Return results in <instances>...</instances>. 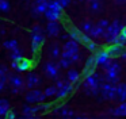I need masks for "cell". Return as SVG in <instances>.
<instances>
[{
  "label": "cell",
  "mask_w": 126,
  "mask_h": 119,
  "mask_svg": "<svg viewBox=\"0 0 126 119\" xmlns=\"http://www.w3.org/2000/svg\"><path fill=\"white\" fill-rule=\"evenodd\" d=\"M103 83H104L103 77L98 72H94L84 77L83 87H84V91L88 95H98L100 92V88H102V84Z\"/></svg>",
  "instance_id": "cell-1"
},
{
  "label": "cell",
  "mask_w": 126,
  "mask_h": 119,
  "mask_svg": "<svg viewBox=\"0 0 126 119\" xmlns=\"http://www.w3.org/2000/svg\"><path fill=\"white\" fill-rule=\"evenodd\" d=\"M123 24L121 23L119 20H114L112 23L109 24L106 30V34H104L103 39L106 41L107 45H112V43H117L118 42V37L121 34V30H122Z\"/></svg>",
  "instance_id": "cell-2"
},
{
  "label": "cell",
  "mask_w": 126,
  "mask_h": 119,
  "mask_svg": "<svg viewBox=\"0 0 126 119\" xmlns=\"http://www.w3.org/2000/svg\"><path fill=\"white\" fill-rule=\"evenodd\" d=\"M103 69H104V72H106V76H104L106 81L112 83V84H115V85L119 84V73H121V64L119 62L111 60V62L107 64Z\"/></svg>",
  "instance_id": "cell-3"
},
{
  "label": "cell",
  "mask_w": 126,
  "mask_h": 119,
  "mask_svg": "<svg viewBox=\"0 0 126 119\" xmlns=\"http://www.w3.org/2000/svg\"><path fill=\"white\" fill-rule=\"evenodd\" d=\"M45 42V35H44V30L39 24H34L31 29V51L37 53L41 49V46Z\"/></svg>",
  "instance_id": "cell-4"
},
{
  "label": "cell",
  "mask_w": 126,
  "mask_h": 119,
  "mask_svg": "<svg viewBox=\"0 0 126 119\" xmlns=\"http://www.w3.org/2000/svg\"><path fill=\"white\" fill-rule=\"evenodd\" d=\"M64 56H69L72 60H73V62H77L80 61V49H79V43H77V41L75 39H69L65 42V45H64V49H63V53Z\"/></svg>",
  "instance_id": "cell-5"
},
{
  "label": "cell",
  "mask_w": 126,
  "mask_h": 119,
  "mask_svg": "<svg viewBox=\"0 0 126 119\" xmlns=\"http://www.w3.org/2000/svg\"><path fill=\"white\" fill-rule=\"evenodd\" d=\"M63 10L64 8L58 0H52L49 4V8L45 12V18L47 20H58L61 18V15H63Z\"/></svg>",
  "instance_id": "cell-6"
},
{
  "label": "cell",
  "mask_w": 126,
  "mask_h": 119,
  "mask_svg": "<svg viewBox=\"0 0 126 119\" xmlns=\"http://www.w3.org/2000/svg\"><path fill=\"white\" fill-rule=\"evenodd\" d=\"M8 83H10V87H11V92L14 95H18V93H20V92L25 91L26 81L23 80L22 76H19V74H10L8 76Z\"/></svg>",
  "instance_id": "cell-7"
},
{
  "label": "cell",
  "mask_w": 126,
  "mask_h": 119,
  "mask_svg": "<svg viewBox=\"0 0 126 119\" xmlns=\"http://www.w3.org/2000/svg\"><path fill=\"white\" fill-rule=\"evenodd\" d=\"M56 87H57V95H56L57 99H64L73 91V84L69 83L68 80H57Z\"/></svg>",
  "instance_id": "cell-8"
},
{
  "label": "cell",
  "mask_w": 126,
  "mask_h": 119,
  "mask_svg": "<svg viewBox=\"0 0 126 119\" xmlns=\"http://www.w3.org/2000/svg\"><path fill=\"white\" fill-rule=\"evenodd\" d=\"M46 97L47 96L45 95V92L39 91V89H37V88L30 89V91L25 95V100L29 104H38V103H41V102H45Z\"/></svg>",
  "instance_id": "cell-9"
},
{
  "label": "cell",
  "mask_w": 126,
  "mask_h": 119,
  "mask_svg": "<svg viewBox=\"0 0 126 119\" xmlns=\"http://www.w3.org/2000/svg\"><path fill=\"white\" fill-rule=\"evenodd\" d=\"M100 93L104 100H115L117 99V85L106 81V83L102 84Z\"/></svg>",
  "instance_id": "cell-10"
},
{
  "label": "cell",
  "mask_w": 126,
  "mask_h": 119,
  "mask_svg": "<svg viewBox=\"0 0 126 119\" xmlns=\"http://www.w3.org/2000/svg\"><path fill=\"white\" fill-rule=\"evenodd\" d=\"M109 20H106V19H102V20H99L98 23H95V26H94L92 31H91V37L94 38V39H99V38H103L104 34H106V30L107 27H109Z\"/></svg>",
  "instance_id": "cell-11"
},
{
  "label": "cell",
  "mask_w": 126,
  "mask_h": 119,
  "mask_svg": "<svg viewBox=\"0 0 126 119\" xmlns=\"http://www.w3.org/2000/svg\"><path fill=\"white\" fill-rule=\"evenodd\" d=\"M60 64H56V62H46L44 65V72L52 80H57L58 76H60Z\"/></svg>",
  "instance_id": "cell-12"
},
{
  "label": "cell",
  "mask_w": 126,
  "mask_h": 119,
  "mask_svg": "<svg viewBox=\"0 0 126 119\" xmlns=\"http://www.w3.org/2000/svg\"><path fill=\"white\" fill-rule=\"evenodd\" d=\"M95 60H96V66L104 68L107 64H110V62H111L112 57L110 56L109 50H104V49H102V50H98V51H96Z\"/></svg>",
  "instance_id": "cell-13"
},
{
  "label": "cell",
  "mask_w": 126,
  "mask_h": 119,
  "mask_svg": "<svg viewBox=\"0 0 126 119\" xmlns=\"http://www.w3.org/2000/svg\"><path fill=\"white\" fill-rule=\"evenodd\" d=\"M50 1H52V0H34V4H33V15H34V16L45 15L46 10L49 8Z\"/></svg>",
  "instance_id": "cell-14"
},
{
  "label": "cell",
  "mask_w": 126,
  "mask_h": 119,
  "mask_svg": "<svg viewBox=\"0 0 126 119\" xmlns=\"http://www.w3.org/2000/svg\"><path fill=\"white\" fill-rule=\"evenodd\" d=\"M11 66L14 68L15 70H18V72H27V70L31 68V62L29 61L27 58L22 57V58L18 60V61H12Z\"/></svg>",
  "instance_id": "cell-15"
},
{
  "label": "cell",
  "mask_w": 126,
  "mask_h": 119,
  "mask_svg": "<svg viewBox=\"0 0 126 119\" xmlns=\"http://www.w3.org/2000/svg\"><path fill=\"white\" fill-rule=\"evenodd\" d=\"M39 84H41V77L35 72L29 73L27 77H26V87L29 89H34V88H38Z\"/></svg>",
  "instance_id": "cell-16"
},
{
  "label": "cell",
  "mask_w": 126,
  "mask_h": 119,
  "mask_svg": "<svg viewBox=\"0 0 126 119\" xmlns=\"http://www.w3.org/2000/svg\"><path fill=\"white\" fill-rule=\"evenodd\" d=\"M61 31V26L58 24V20H49L46 24V32L49 37H57Z\"/></svg>",
  "instance_id": "cell-17"
},
{
  "label": "cell",
  "mask_w": 126,
  "mask_h": 119,
  "mask_svg": "<svg viewBox=\"0 0 126 119\" xmlns=\"http://www.w3.org/2000/svg\"><path fill=\"white\" fill-rule=\"evenodd\" d=\"M53 114L58 116H63V118H69V116H75L73 111L68 107V105H57V107L53 110Z\"/></svg>",
  "instance_id": "cell-18"
},
{
  "label": "cell",
  "mask_w": 126,
  "mask_h": 119,
  "mask_svg": "<svg viewBox=\"0 0 126 119\" xmlns=\"http://www.w3.org/2000/svg\"><path fill=\"white\" fill-rule=\"evenodd\" d=\"M109 53H110V56L114 58V57H119L121 54H122V51L125 50V46L123 45H119V43H112V45H110L109 46Z\"/></svg>",
  "instance_id": "cell-19"
},
{
  "label": "cell",
  "mask_w": 126,
  "mask_h": 119,
  "mask_svg": "<svg viewBox=\"0 0 126 119\" xmlns=\"http://www.w3.org/2000/svg\"><path fill=\"white\" fill-rule=\"evenodd\" d=\"M8 81V73H7V68L4 65H0V92L4 89V85Z\"/></svg>",
  "instance_id": "cell-20"
},
{
  "label": "cell",
  "mask_w": 126,
  "mask_h": 119,
  "mask_svg": "<svg viewBox=\"0 0 126 119\" xmlns=\"http://www.w3.org/2000/svg\"><path fill=\"white\" fill-rule=\"evenodd\" d=\"M22 114L25 118H35L38 112H37L35 105H25L22 108Z\"/></svg>",
  "instance_id": "cell-21"
},
{
  "label": "cell",
  "mask_w": 126,
  "mask_h": 119,
  "mask_svg": "<svg viewBox=\"0 0 126 119\" xmlns=\"http://www.w3.org/2000/svg\"><path fill=\"white\" fill-rule=\"evenodd\" d=\"M117 100L126 102V84H117Z\"/></svg>",
  "instance_id": "cell-22"
},
{
  "label": "cell",
  "mask_w": 126,
  "mask_h": 119,
  "mask_svg": "<svg viewBox=\"0 0 126 119\" xmlns=\"http://www.w3.org/2000/svg\"><path fill=\"white\" fill-rule=\"evenodd\" d=\"M68 35H69V39H75V41H77V42H80V41H81L83 31H80L76 27H71V29L68 30Z\"/></svg>",
  "instance_id": "cell-23"
},
{
  "label": "cell",
  "mask_w": 126,
  "mask_h": 119,
  "mask_svg": "<svg viewBox=\"0 0 126 119\" xmlns=\"http://www.w3.org/2000/svg\"><path fill=\"white\" fill-rule=\"evenodd\" d=\"M79 78H80L79 70H76V69H69L68 70V73H66V80H68L69 83L76 84L77 81H79Z\"/></svg>",
  "instance_id": "cell-24"
},
{
  "label": "cell",
  "mask_w": 126,
  "mask_h": 119,
  "mask_svg": "<svg viewBox=\"0 0 126 119\" xmlns=\"http://www.w3.org/2000/svg\"><path fill=\"white\" fill-rule=\"evenodd\" d=\"M111 115H114V116H126V102H121V104L111 111Z\"/></svg>",
  "instance_id": "cell-25"
},
{
  "label": "cell",
  "mask_w": 126,
  "mask_h": 119,
  "mask_svg": "<svg viewBox=\"0 0 126 119\" xmlns=\"http://www.w3.org/2000/svg\"><path fill=\"white\" fill-rule=\"evenodd\" d=\"M58 64H60L61 68H64V69H68V68L71 66L72 64H73V60H72L69 56H64V54H61L60 60H58Z\"/></svg>",
  "instance_id": "cell-26"
},
{
  "label": "cell",
  "mask_w": 126,
  "mask_h": 119,
  "mask_svg": "<svg viewBox=\"0 0 126 119\" xmlns=\"http://www.w3.org/2000/svg\"><path fill=\"white\" fill-rule=\"evenodd\" d=\"M90 3V10L92 11L94 14H98L102 11V8H103V4H102L100 0H92V1H88Z\"/></svg>",
  "instance_id": "cell-27"
},
{
  "label": "cell",
  "mask_w": 126,
  "mask_h": 119,
  "mask_svg": "<svg viewBox=\"0 0 126 119\" xmlns=\"http://www.w3.org/2000/svg\"><path fill=\"white\" fill-rule=\"evenodd\" d=\"M10 111V103L7 99H0V116H6Z\"/></svg>",
  "instance_id": "cell-28"
},
{
  "label": "cell",
  "mask_w": 126,
  "mask_h": 119,
  "mask_svg": "<svg viewBox=\"0 0 126 119\" xmlns=\"http://www.w3.org/2000/svg\"><path fill=\"white\" fill-rule=\"evenodd\" d=\"M35 108H37V112H46V111L52 110V104L50 103H45V102H41L38 104H35Z\"/></svg>",
  "instance_id": "cell-29"
},
{
  "label": "cell",
  "mask_w": 126,
  "mask_h": 119,
  "mask_svg": "<svg viewBox=\"0 0 126 119\" xmlns=\"http://www.w3.org/2000/svg\"><path fill=\"white\" fill-rule=\"evenodd\" d=\"M94 26H95V23H94V22L85 20V22H83V24H81V31L85 32V34H91V31H92Z\"/></svg>",
  "instance_id": "cell-30"
},
{
  "label": "cell",
  "mask_w": 126,
  "mask_h": 119,
  "mask_svg": "<svg viewBox=\"0 0 126 119\" xmlns=\"http://www.w3.org/2000/svg\"><path fill=\"white\" fill-rule=\"evenodd\" d=\"M22 57H23V53L19 47H16V49L10 51V58H11V61H18V60H20Z\"/></svg>",
  "instance_id": "cell-31"
},
{
  "label": "cell",
  "mask_w": 126,
  "mask_h": 119,
  "mask_svg": "<svg viewBox=\"0 0 126 119\" xmlns=\"http://www.w3.org/2000/svg\"><path fill=\"white\" fill-rule=\"evenodd\" d=\"M3 46H4V49H7V50H14V49H16L18 47V41L16 39H8V41H4V43H3Z\"/></svg>",
  "instance_id": "cell-32"
},
{
  "label": "cell",
  "mask_w": 126,
  "mask_h": 119,
  "mask_svg": "<svg viewBox=\"0 0 126 119\" xmlns=\"http://www.w3.org/2000/svg\"><path fill=\"white\" fill-rule=\"evenodd\" d=\"M50 56H52L53 58L61 57V49H60V46H58L57 43H53L52 45V47H50Z\"/></svg>",
  "instance_id": "cell-33"
},
{
  "label": "cell",
  "mask_w": 126,
  "mask_h": 119,
  "mask_svg": "<svg viewBox=\"0 0 126 119\" xmlns=\"http://www.w3.org/2000/svg\"><path fill=\"white\" fill-rule=\"evenodd\" d=\"M44 92H45V95H46L47 97H53V96L56 97V95H57V87H56V85H50V87H47Z\"/></svg>",
  "instance_id": "cell-34"
},
{
  "label": "cell",
  "mask_w": 126,
  "mask_h": 119,
  "mask_svg": "<svg viewBox=\"0 0 126 119\" xmlns=\"http://www.w3.org/2000/svg\"><path fill=\"white\" fill-rule=\"evenodd\" d=\"M117 43L123 45V46L126 45V26H123L122 30H121V34H119V37H118V42Z\"/></svg>",
  "instance_id": "cell-35"
},
{
  "label": "cell",
  "mask_w": 126,
  "mask_h": 119,
  "mask_svg": "<svg viewBox=\"0 0 126 119\" xmlns=\"http://www.w3.org/2000/svg\"><path fill=\"white\" fill-rule=\"evenodd\" d=\"M8 11H10L8 0H1L0 1V12H8Z\"/></svg>",
  "instance_id": "cell-36"
},
{
  "label": "cell",
  "mask_w": 126,
  "mask_h": 119,
  "mask_svg": "<svg viewBox=\"0 0 126 119\" xmlns=\"http://www.w3.org/2000/svg\"><path fill=\"white\" fill-rule=\"evenodd\" d=\"M85 68H95L96 66V60H95V56H91L88 57V60L85 61Z\"/></svg>",
  "instance_id": "cell-37"
},
{
  "label": "cell",
  "mask_w": 126,
  "mask_h": 119,
  "mask_svg": "<svg viewBox=\"0 0 126 119\" xmlns=\"http://www.w3.org/2000/svg\"><path fill=\"white\" fill-rule=\"evenodd\" d=\"M85 47H87L90 51H92V53L94 51H98V45L95 43V41H91L88 45H85Z\"/></svg>",
  "instance_id": "cell-38"
},
{
  "label": "cell",
  "mask_w": 126,
  "mask_h": 119,
  "mask_svg": "<svg viewBox=\"0 0 126 119\" xmlns=\"http://www.w3.org/2000/svg\"><path fill=\"white\" fill-rule=\"evenodd\" d=\"M58 1H60L61 5H63V8H65V7H68V5L71 4L72 0H58Z\"/></svg>",
  "instance_id": "cell-39"
},
{
  "label": "cell",
  "mask_w": 126,
  "mask_h": 119,
  "mask_svg": "<svg viewBox=\"0 0 126 119\" xmlns=\"http://www.w3.org/2000/svg\"><path fill=\"white\" fill-rule=\"evenodd\" d=\"M15 116H16V114H15V112H12V111L10 110L6 114V116H4V118H8V119H12V118H15Z\"/></svg>",
  "instance_id": "cell-40"
},
{
  "label": "cell",
  "mask_w": 126,
  "mask_h": 119,
  "mask_svg": "<svg viewBox=\"0 0 126 119\" xmlns=\"http://www.w3.org/2000/svg\"><path fill=\"white\" fill-rule=\"evenodd\" d=\"M115 3H117V4H125V3H126V0H115Z\"/></svg>",
  "instance_id": "cell-41"
},
{
  "label": "cell",
  "mask_w": 126,
  "mask_h": 119,
  "mask_svg": "<svg viewBox=\"0 0 126 119\" xmlns=\"http://www.w3.org/2000/svg\"><path fill=\"white\" fill-rule=\"evenodd\" d=\"M1 34H4V30H1V29H0V35H1Z\"/></svg>",
  "instance_id": "cell-42"
},
{
  "label": "cell",
  "mask_w": 126,
  "mask_h": 119,
  "mask_svg": "<svg viewBox=\"0 0 126 119\" xmlns=\"http://www.w3.org/2000/svg\"><path fill=\"white\" fill-rule=\"evenodd\" d=\"M85 1H92V0H85Z\"/></svg>",
  "instance_id": "cell-43"
},
{
  "label": "cell",
  "mask_w": 126,
  "mask_h": 119,
  "mask_svg": "<svg viewBox=\"0 0 126 119\" xmlns=\"http://www.w3.org/2000/svg\"><path fill=\"white\" fill-rule=\"evenodd\" d=\"M0 23H1V18H0Z\"/></svg>",
  "instance_id": "cell-44"
},
{
  "label": "cell",
  "mask_w": 126,
  "mask_h": 119,
  "mask_svg": "<svg viewBox=\"0 0 126 119\" xmlns=\"http://www.w3.org/2000/svg\"><path fill=\"white\" fill-rule=\"evenodd\" d=\"M79 1H83V0H79Z\"/></svg>",
  "instance_id": "cell-45"
},
{
  "label": "cell",
  "mask_w": 126,
  "mask_h": 119,
  "mask_svg": "<svg viewBox=\"0 0 126 119\" xmlns=\"http://www.w3.org/2000/svg\"><path fill=\"white\" fill-rule=\"evenodd\" d=\"M0 1H1V0H0Z\"/></svg>",
  "instance_id": "cell-46"
}]
</instances>
